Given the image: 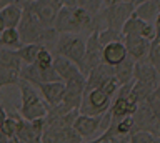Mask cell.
<instances>
[{"mask_svg":"<svg viewBox=\"0 0 160 143\" xmlns=\"http://www.w3.org/2000/svg\"><path fill=\"white\" fill-rule=\"evenodd\" d=\"M5 28H7V27H5V23H3V20H2V18H0V35H2V32L5 30Z\"/></svg>","mask_w":160,"mask_h":143,"instance_id":"cell-36","label":"cell"},{"mask_svg":"<svg viewBox=\"0 0 160 143\" xmlns=\"http://www.w3.org/2000/svg\"><path fill=\"white\" fill-rule=\"evenodd\" d=\"M72 126L82 138H90L97 135L100 130L105 131L110 126V113L107 112L105 115H100V117H90V115L78 113Z\"/></svg>","mask_w":160,"mask_h":143,"instance_id":"cell-6","label":"cell"},{"mask_svg":"<svg viewBox=\"0 0 160 143\" xmlns=\"http://www.w3.org/2000/svg\"><path fill=\"white\" fill-rule=\"evenodd\" d=\"M42 48H43V45H40V43H25V45H22L15 52H17V55L20 57L23 65H32L37 60V57H38Z\"/></svg>","mask_w":160,"mask_h":143,"instance_id":"cell-22","label":"cell"},{"mask_svg":"<svg viewBox=\"0 0 160 143\" xmlns=\"http://www.w3.org/2000/svg\"><path fill=\"white\" fill-rule=\"evenodd\" d=\"M97 17L83 7L63 5L55 18L53 28L57 33H80L83 30L93 32L95 28H98Z\"/></svg>","mask_w":160,"mask_h":143,"instance_id":"cell-1","label":"cell"},{"mask_svg":"<svg viewBox=\"0 0 160 143\" xmlns=\"http://www.w3.org/2000/svg\"><path fill=\"white\" fill-rule=\"evenodd\" d=\"M18 2L23 5V3H32V2H35V0H18Z\"/></svg>","mask_w":160,"mask_h":143,"instance_id":"cell-38","label":"cell"},{"mask_svg":"<svg viewBox=\"0 0 160 143\" xmlns=\"http://www.w3.org/2000/svg\"><path fill=\"white\" fill-rule=\"evenodd\" d=\"M7 117H8V113H7V110H5V107L0 105V130H2V126H3L5 120H7Z\"/></svg>","mask_w":160,"mask_h":143,"instance_id":"cell-30","label":"cell"},{"mask_svg":"<svg viewBox=\"0 0 160 143\" xmlns=\"http://www.w3.org/2000/svg\"><path fill=\"white\" fill-rule=\"evenodd\" d=\"M18 82H20V72L18 70L0 65V88L13 85V83H18Z\"/></svg>","mask_w":160,"mask_h":143,"instance_id":"cell-24","label":"cell"},{"mask_svg":"<svg viewBox=\"0 0 160 143\" xmlns=\"http://www.w3.org/2000/svg\"><path fill=\"white\" fill-rule=\"evenodd\" d=\"M115 77L113 68L105 65V63H100L98 67H95L93 70L88 72L87 75V85H85V90H92V88H98L103 82H107L108 78Z\"/></svg>","mask_w":160,"mask_h":143,"instance_id":"cell-18","label":"cell"},{"mask_svg":"<svg viewBox=\"0 0 160 143\" xmlns=\"http://www.w3.org/2000/svg\"><path fill=\"white\" fill-rule=\"evenodd\" d=\"M0 45L2 48H10V50H18L23 45L20 33L17 28H5L0 35Z\"/></svg>","mask_w":160,"mask_h":143,"instance_id":"cell-23","label":"cell"},{"mask_svg":"<svg viewBox=\"0 0 160 143\" xmlns=\"http://www.w3.org/2000/svg\"><path fill=\"white\" fill-rule=\"evenodd\" d=\"M103 2V7H108V5H115V3H120L123 0H102Z\"/></svg>","mask_w":160,"mask_h":143,"instance_id":"cell-34","label":"cell"},{"mask_svg":"<svg viewBox=\"0 0 160 143\" xmlns=\"http://www.w3.org/2000/svg\"><path fill=\"white\" fill-rule=\"evenodd\" d=\"M22 13H23V5H20V2H15L0 12V18L3 20L7 28H17L20 20H22Z\"/></svg>","mask_w":160,"mask_h":143,"instance_id":"cell-19","label":"cell"},{"mask_svg":"<svg viewBox=\"0 0 160 143\" xmlns=\"http://www.w3.org/2000/svg\"><path fill=\"white\" fill-rule=\"evenodd\" d=\"M113 98L107 95L102 88H92V90H85L82 105L78 108V113L82 115H90V117H100L105 115L110 107H112Z\"/></svg>","mask_w":160,"mask_h":143,"instance_id":"cell-4","label":"cell"},{"mask_svg":"<svg viewBox=\"0 0 160 143\" xmlns=\"http://www.w3.org/2000/svg\"><path fill=\"white\" fill-rule=\"evenodd\" d=\"M153 25H155V28H157V30H160V15L157 17V20H155Z\"/></svg>","mask_w":160,"mask_h":143,"instance_id":"cell-37","label":"cell"},{"mask_svg":"<svg viewBox=\"0 0 160 143\" xmlns=\"http://www.w3.org/2000/svg\"><path fill=\"white\" fill-rule=\"evenodd\" d=\"M158 73H160V68H158Z\"/></svg>","mask_w":160,"mask_h":143,"instance_id":"cell-39","label":"cell"},{"mask_svg":"<svg viewBox=\"0 0 160 143\" xmlns=\"http://www.w3.org/2000/svg\"><path fill=\"white\" fill-rule=\"evenodd\" d=\"M123 2H127V3H130V5H133V7H138V5H142V3L148 2V0H123Z\"/></svg>","mask_w":160,"mask_h":143,"instance_id":"cell-33","label":"cell"},{"mask_svg":"<svg viewBox=\"0 0 160 143\" xmlns=\"http://www.w3.org/2000/svg\"><path fill=\"white\" fill-rule=\"evenodd\" d=\"M127 58H128V52H127V47H125L123 40L110 42L102 48V63H105V65H108L112 68L120 65Z\"/></svg>","mask_w":160,"mask_h":143,"instance_id":"cell-14","label":"cell"},{"mask_svg":"<svg viewBox=\"0 0 160 143\" xmlns=\"http://www.w3.org/2000/svg\"><path fill=\"white\" fill-rule=\"evenodd\" d=\"M133 117V123H135V131H150L153 135L160 136V123L155 118L152 108L148 107V102L138 105L137 112Z\"/></svg>","mask_w":160,"mask_h":143,"instance_id":"cell-11","label":"cell"},{"mask_svg":"<svg viewBox=\"0 0 160 143\" xmlns=\"http://www.w3.org/2000/svg\"><path fill=\"white\" fill-rule=\"evenodd\" d=\"M147 60L152 63V65L157 68H160V42L153 40L150 43V50H148V55H147Z\"/></svg>","mask_w":160,"mask_h":143,"instance_id":"cell-28","label":"cell"},{"mask_svg":"<svg viewBox=\"0 0 160 143\" xmlns=\"http://www.w3.org/2000/svg\"><path fill=\"white\" fill-rule=\"evenodd\" d=\"M152 98H155V100H158V102H160V83L157 85V88L153 90V93H152Z\"/></svg>","mask_w":160,"mask_h":143,"instance_id":"cell-35","label":"cell"},{"mask_svg":"<svg viewBox=\"0 0 160 143\" xmlns=\"http://www.w3.org/2000/svg\"><path fill=\"white\" fill-rule=\"evenodd\" d=\"M85 47H87V40L78 33H58L55 42V55L73 62L80 68L85 57Z\"/></svg>","mask_w":160,"mask_h":143,"instance_id":"cell-3","label":"cell"},{"mask_svg":"<svg viewBox=\"0 0 160 143\" xmlns=\"http://www.w3.org/2000/svg\"><path fill=\"white\" fill-rule=\"evenodd\" d=\"M133 80L143 83V85H147V87L152 88V90H155L157 85L160 83V73H158L157 68L147 60V58H143V60L135 62Z\"/></svg>","mask_w":160,"mask_h":143,"instance_id":"cell-13","label":"cell"},{"mask_svg":"<svg viewBox=\"0 0 160 143\" xmlns=\"http://www.w3.org/2000/svg\"><path fill=\"white\" fill-rule=\"evenodd\" d=\"M128 143H160V136L150 131H135L128 136Z\"/></svg>","mask_w":160,"mask_h":143,"instance_id":"cell-25","label":"cell"},{"mask_svg":"<svg viewBox=\"0 0 160 143\" xmlns=\"http://www.w3.org/2000/svg\"><path fill=\"white\" fill-rule=\"evenodd\" d=\"M135 15L138 18H142L143 22L152 23L157 20V17L160 15V0H148V2L142 3V5L135 7Z\"/></svg>","mask_w":160,"mask_h":143,"instance_id":"cell-20","label":"cell"},{"mask_svg":"<svg viewBox=\"0 0 160 143\" xmlns=\"http://www.w3.org/2000/svg\"><path fill=\"white\" fill-rule=\"evenodd\" d=\"M28 5L45 27L53 28L55 18H57L58 12L62 10V7L65 5V0H35V2L28 3Z\"/></svg>","mask_w":160,"mask_h":143,"instance_id":"cell-9","label":"cell"},{"mask_svg":"<svg viewBox=\"0 0 160 143\" xmlns=\"http://www.w3.org/2000/svg\"><path fill=\"white\" fill-rule=\"evenodd\" d=\"M53 68H55L57 75L60 77V80L63 83H67L70 80H73V78L83 75V73L80 72V68L75 65L73 62H70V60H67V58H63L60 55L53 57Z\"/></svg>","mask_w":160,"mask_h":143,"instance_id":"cell-17","label":"cell"},{"mask_svg":"<svg viewBox=\"0 0 160 143\" xmlns=\"http://www.w3.org/2000/svg\"><path fill=\"white\" fill-rule=\"evenodd\" d=\"M15 2H18V0H0V12H2L5 7L12 5V3H15Z\"/></svg>","mask_w":160,"mask_h":143,"instance_id":"cell-32","label":"cell"},{"mask_svg":"<svg viewBox=\"0 0 160 143\" xmlns=\"http://www.w3.org/2000/svg\"><path fill=\"white\" fill-rule=\"evenodd\" d=\"M123 43L127 47L128 57H132L135 62H138V60L147 58L152 42L145 40L143 37H138V35H127V37H123Z\"/></svg>","mask_w":160,"mask_h":143,"instance_id":"cell-15","label":"cell"},{"mask_svg":"<svg viewBox=\"0 0 160 143\" xmlns=\"http://www.w3.org/2000/svg\"><path fill=\"white\" fill-rule=\"evenodd\" d=\"M98 32L100 28H95L93 32H90V35L87 38V47H85V57L83 62L80 65V72L83 73L85 77L88 75L90 70H93L95 67H98L102 63V43H100L98 38Z\"/></svg>","mask_w":160,"mask_h":143,"instance_id":"cell-8","label":"cell"},{"mask_svg":"<svg viewBox=\"0 0 160 143\" xmlns=\"http://www.w3.org/2000/svg\"><path fill=\"white\" fill-rule=\"evenodd\" d=\"M0 143H18V141H17V138H8L0 131Z\"/></svg>","mask_w":160,"mask_h":143,"instance_id":"cell-31","label":"cell"},{"mask_svg":"<svg viewBox=\"0 0 160 143\" xmlns=\"http://www.w3.org/2000/svg\"><path fill=\"white\" fill-rule=\"evenodd\" d=\"M18 118L20 117H17V115H8L0 131L8 138H15L17 136V128H18Z\"/></svg>","mask_w":160,"mask_h":143,"instance_id":"cell-26","label":"cell"},{"mask_svg":"<svg viewBox=\"0 0 160 143\" xmlns=\"http://www.w3.org/2000/svg\"><path fill=\"white\" fill-rule=\"evenodd\" d=\"M17 85L20 88V98H22V103H20V108H18V115L27 122H33V120H38V118H47V115H48L47 103L38 95V92L30 83L22 82V80Z\"/></svg>","mask_w":160,"mask_h":143,"instance_id":"cell-2","label":"cell"},{"mask_svg":"<svg viewBox=\"0 0 160 143\" xmlns=\"http://www.w3.org/2000/svg\"><path fill=\"white\" fill-rule=\"evenodd\" d=\"M148 107L152 108V112H153L155 118H157V120H158V123H160V102L150 97V98H148Z\"/></svg>","mask_w":160,"mask_h":143,"instance_id":"cell-29","label":"cell"},{"mask_svg":"<svg viewBox=\"0 0 160 143\" xmlns=\"http://www.w3.org/2000/svg\"><path fill=\"white\" fill-rule=\"evenodd\" d=\"M85 85H87V77L85 75H80L77 78H73V80L67 82L65 83V87H67L65 97H63V100L60 105L68 112L78 110L80 105H82L83 93H85Z\"/></svg>","mask_w":160,"mask_h":143,"instance_id":"cell-10","label":"cell"},{"mask_svg":"<svg viewBox=\"0 0 160 143\" xmlns=\"http://www.w3.org/2000/svg\"><path fill=\"white\" fill-rule=\"evenodd\" d=\"M20 80L27 82L30 85L40 87L43 83H52V82H62L60 77L57 75L53 65L50 68H42L38 67L37 63H32V65H23L22 70H20Z\"/></svg>","mask_w":160,"mask_h":143,"instance_id":"cell-7","label":"cell"},{"mask_svg":"<svg viewBox=\"0 0 160 143\" xmlns=\"http://www.w3.org/2000/svg\"><path fill=\"white\" fill-rule=\"evenodd\" d=\"M133 68H135V60L132 57H128L125 62H122L120 65H117L113 68L115 78H117V82L120 83V87L133 82Z\"/></svg>","mask_w":160,"mask_h":143,"instance_id":"cell-21","label":"cell"},{"mask_svg":"<svg viewBox=\"0 0 160 143\" xmlns=\"http://www.w3.org/2000/svg\"><path fill=\"white\" fill-rule=\"evenodd\" d=\"M122 35L123 37H127V35H138V37H143L145 40H148V42H153L155 37H157V28H155L153 23L143 22L142 18H138L133 13V15L125 22V25L122 28Z\"/></svg>","mask_w":160,"mask_h":143,"instance_id":"cell-12","label":"cell"},{"mask_svg":"<svg viewBox=\"0 0 160 143\" xmlns=\"http://www.w3.org/2000/svg\"><path fill=\"white\" fill-rule=\"evenodd\" d=\"M38 90L42 93V98L47 105L57 107L62 103L67 87H65L63 82H52V83H43V85H40Z\"/></svg>","mask_w":160,"mask_h":143,"instance_id":"cell-16","label":"cell"},{"mask_svg":"<svg viewBox=\"0 0 160 143\" xmlns=\"http://www.w3.org/2000/svg\"><path fill=\"white\" fill-rule=\"evenodd\" d=\"M133 12H135L133 5H130L127 2H120V3H115V5L103 7L100 10V17L105 22V28L122 33L125 22L133 15Z\"/></svg>","mask_w":160,"mask_h":143,"instance_id":"cell-5","label":"cell"},{"mask_svg":"<svg viewBox=\"0 0 160 143\" xmlns=\"http://www.w3.org/2000/svg\"><path fill=\"white\" fill-rule=\"evenodd\" d=\"M53 53L48 50L47 47H43L42 50H40L38 53V57H37V60H35V63H37L38 67H42V68H50L53 65Z\"/></svg>","mask_w":160,"mask_h":143,"instance_id":"cell-27","label":"cell"}]
</instances>
